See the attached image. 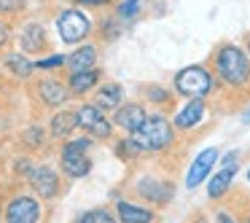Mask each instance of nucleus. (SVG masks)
Instances as JSON below:
<instances>
[{
	"label": "nucleus",
	"mask_w": 250,
	"mask_h": 223,
	"mask_svg": "<svg viewBox=\"0 0 250 223\" xmlns=\"http://www.w3.org/2000/svg\"><path fill=\"white\" fill-rule=\"evenodd\" d=\"M78 223H119V221H116L108 210H103V207H100V210H89Z\"/></svg>",
	"instance_id": "4be33fe9"
},
{
	"label": "nucleus",
	"mask_w": 250,
	"mask_h": 223,
	"mask_svg": "<svg viewBox=\"0 0 250 223\" xmlns=\"http://www.w3.org/2000/svg\"><path fill=\"white\" fill-rule=\"evenodd\" d=\"M119 102H121V86L119 83H105L97 94V108L113 110V108H119Z\"/></svg>",
	"instance_id": "a211bd4d"
},
{
	"label": "nucleus",
	"mask_w": 250,
	"mask_h": 223,
	"mask_svg": "<svg viewBox=\"0 0 250 223\" xmlns=\"http://www.w3.org/2000/svg\"><path fill=\"white\" fill-rule=\"evenodd\" d=\"M242 121H245V124H250V108H248V110H245V113H242Z\"/></svg>",
	"instance_id": "7c9ffc66"
},
{
	"label": "nucleus",
	"mask_w": 250,
	"mask_h": 223,
	"mask_svg": "<svg viewBox=\"0 0 250 223\" xmlns=\"http://www.w3.org/2000/svg\"><path fill=\"white\" fill-rule=\"evenodd\" d=\"M140 6H143V0H124L119 6V17L121 19H135L137 14H140Z\"/></svg>",
	"instance_id": "5701e85b"
},
{
	"label": "nucleus",
	"mask_w": 250,
	"mask_h": 223,
	"mask_svg": "<svg viewBox=\"0 0 250 223\" xmlns=\"http://www.w3.org/2000/svg\"><path fill=\"white\" fill-rule=\"evenodd\" d=\"M41 207L33 196H17L6 210V223H38Z\"/></svg>",
	"instance_id": "1a4fd4ad"
},
{
	"label": "nucleus",
	"mask_w": 250,
	"mask_h": 223,
	"mask_svg": "<svg viewBox=\"0 0 250 223\" xmlns=\"http://www.w3.org/2000/svg\"><path fill=\"white\" fill-rule=\"evenodd\" d=\"M237 169H239V153L237 151L221 156V169L207 180V196H210V199H218V196L226 194V191L231 188L234 178H237Z\"/></svg>",
	"instance_id": "20e7f679"
},
{
	"label": "nucleus",
	"mask_w": 250,
	"mask_h": 223,
	"mask_svg": "<svg viewBox=\"0 0 250 223\" xmlns=\"http://www.w3.org/2000/svg\"><path fill=\"white\" fill-rule=\"evenodd\" d=\"M38 94H41V100H43L46 105H62L67 100V89H65V83H60V81H41V86H38Z\"/></svg>",
	"instance_id": "2eb2a0df"
},
{
	"label": "nucleus",
	"mask_w": 250,
	"mask_h": 223,
	"mask_svg": "<svg viewBox=\"0 0 250 223\" xmlns=\"http://www.w3.org/2000/svg\"><path fill=\"white\" fill-rule=\"evenodd\" d=\"M43 41H46V33H43V27H38V24H30V27L24 30V35H22V46L30 49V51H38L41 46H43Z\"/></svg>",
	"instance_id": "aec40b11"
},
{
	"label": "nucleus",
	"mask_w": 250,
	"mask_h": 223,
	"mask_svg": "<svg viewBox=\"0 0 250 223\" xmlns=\"http://www.w3.org/2000/svg\"><path fill=\"white\" fill-rule=\"evenodd\" d=\"M60 65H65V57H62V54H57V57H49V60L35 62V67H41V70H51V67H60Z\"/></svg>",
	"instance_id": "393cba45"
},
{
	"label": "nucleus",
	"mask_w": 250,
	"mask_h": 223,
	"mask_svg": "<svg viewBox=\"0 0 250 223\" xmlns=\"http://www.w3.org/2000/svg\"><path fill=\"white\" fill-rule=\"evenodd\" d=\"M78 126V113H70V110H62L51 119V135L54 137H67L73 129Z\"/></svg>",
	"instance_id": "dca6fc26"
},
{
	"label": "nucleus",
	"mask_w": 250,
	"mask_h": 223,
	"mask_svg": "<svg viewBox=\"0 0 250 223\" xmlns=\"http://www.w3.org/2000/svg\"><path fill=\"white\" fill-rule=\"evenodd\" d=\"M78 124L86 132H92L94 137H110V129H113L108 116H105L103 108H97V105H83V108L78 110Z\"/></svg>",
	"instance_id": "6e6552de"
},
{
	"label": "nucleus",
	"mask_w": 250,
	"mask_h": 223,
	"mask_svg": "<svg viewBox=\"0 0 250 223\" xmlns=\"http://www.w3.org/2000/svg\"><path fill=\"white\" fill-rule=\"evenodd\" d=\"M97 78H100V73L94 70V67L81 70V73H73V76H70V89H73V92H78V94H83V92H89V89L97 83Z\"/></svg>",
	"instance_id": "6ab92c4d"
},
{
	"label": "nucleus",
	"mask_w": 250,
	"mask_h": 223,
	"mask_svg": "<svg viewBox=\"0 0 250 223\" xmlns=\"http://www.w3.org/2000/svg\"><path fill=\"white\" fill-rule=\"evenodd\" d=\"M218 223H237V221H234V218L231 215H229V212H218Z\"/></svg>",
	"instance_id": "cd10ccee"
},
{
	"label": "nucleus",
	"mask_w": 250,
	"mask_h": 223,
	"mask_svg": "<svg viewBox=\"0 0 250 223\" xmlns=\"http://www.w3.org/2000/svg\"><path fill=\"white\" fill-rule=\"evenodd\" d=\"M94 57H97L94 46H81L78 51H73V54H70L67 65H70L73 73H81V70H89V67L94 65Z\"/></svg>",
	"instance_id": "f3484780"
},
{
	"label": "nucleus",
	"mask_w": 250,
	"mask_h": 223,
	"mask_svg": "<svg viewBox=\"0 0 250 223\" xmlns=\"http://www.w3.org/2000/svg\"><path fill=\"white\" fill-rule=\"evenodd\" d=\"M132 140H135L143 151H162V148L172 145L175 132H172V124H169L162 113H153L143 121V126L132 135Z\"/></svg>",
	"instance_id": "f03ea898"
},
{
	"label": "nucleus",
	"mask_w": 250,
	"mask_h": 223,
	"mask_svg": "<svg viewBox=\"0 0 250 223\" xmlns=\"http://www.w3.org/2000/svg\"><path fill=\"white\" fill-rule=\"evenodd\" d=\"M78 3H81V6H105L108 0H78Z\"/></svg>",
	"instance_id": "c85d7f7f"
},
{
	"label": "nucleus",
	"mask_w": 250,
	"mask_h": 223,
	"mask_svg": "<svg viewBox=\"0 0 250 223\" xmlns=\"http://www.w3.org/2000/svg\"><path fill=\"white\" fill-rule=\"evenodd\" d=\"M6 38H8V27L6 24H0V46L6 43Z\"/></svg>",
	"instance_id": "c756f323"
},
{
	"label": "nucleus",
	"mask_w": 250,
	"mask_h": 223,
	"mask_svg": "<svg viewBox=\"0 0 250 223\" xmlns=\"http://www.w3.org/2000/svg\"><path fill=\"white\" fill-rule=\"evenodd\" d=\"M210 89H212V76H210V70L202 67V65L183 67V70L175 76V92L188 97V100H202L205 94H210Z\"/></svg>",
	"instance_id": "7ed1b4c3"
},
{
	"label": "nucleus",
	"mask_w": 250,
	"mask_h": 223,
	"mask_svg": "<svg viewBox=\"0 0 250 223\" xmlns=\"http://www.w3.org/2000/svg\"><path fill=\"white\" fill-rule=\"evenodd\" d=\"M205 116H207L205 102H202V100H188V102L175 113V126H178V129H194L196 124L205 121Z\"/></svg>",
	"instance_id": "9b49d317"
},
{
	"label": "nucleus",
	"mask_w": 250,
	"mask_h": 223,
	"mask_svg": "<svg viewBox=\"0 0 250 223\" xmlns=\"http://www.w3.org/2000/svg\"><path fill=\"white\" fill-rule=\"evenodd\" d=\"M148 116H146V110H143V105H137V102H129V105H121L119 110H116V126H121V129H126V132H132L135 135L137 129L143 126V121H146Z\"/></svg>",
	"instance_id": "f8f14e48"
},
{
	"label": "nucleus",
	"mask_w": 250,
	"mask_h": 223,
	"mask_svg": "<svg viewBox=\"0 0 250 223\" xmlns=\"http://www.w3.org/2000/svg\"><path fill=\"white\" fill-rule=\"evenodd\" d=\"M30 183H33V188L38 191L43 199H51V196L60 191V180H57V175L51 172L49 167H38L30 172Z\"/></svg>",
	"instance_id": "4468645a"
},
{
	"label": "nucleus",
	"mask_w": 250,
	"mask_h": 223,
	"mask_svg": "<svg viewBox=\"0 0 250 223\" xmlns=\"http://www.w3.org/2000/svg\"><path fill=\"white\" fill-rule=\"evenodd\" d=\"M0 8L3 11H19L22 8V0H0Z\"/></svg>",
	"instance_id": "a878e982"
},
{
	"label": "nucleus",
	"mask_w": 250,
	"mask_h": 223,
	"mask_svg": "<svg viewBox=\"0 0 250 223\" xmlns=\"http://www.w3.org/2000/svg\"><path fill=\"white\" fill-rule=\"evenodd\" d=\"M137 191H140L143 199L153 202V204H169L175 188L167 183V180H159V178H143L137 183Z\"/></svg>",
	"instance_id": "9d476101"
},
{
	"label": "nucleus",
	"mask_w": 250,
	"mask_h": 223,
	"mask_svg": "<svg viewBox=\"0 0 250 223\" xmlns=\"http://www.w3.org/2000/svg\"><path fill=\"white\" fill-rule=\"evenodd\" d=\"M38 135H41L38 129H30V132H27V142H30V145H38V142H41Z\"/></svg>",
	"instance_id": "bb28decb"
},
{
	"label": "nucleus",
	"mask_w": 250,
	"mask_h": 223,
	"mask_svg": "<svg viewBox=\"0 0 250 223\" xmlns=\"http://www.w3.org/2000/svg\"><path fill=\"white\" fill-rule=\"evenodd\" d=\"M215 76L226 86L242 89L250 81V57L237 43H223L215 51Z\"/></svg>",
	"instance_id": "f257e3e1"
},
{
	"label": "nucleus",
	"mask_w": 250,
	"mask_h": 223,
	"mask_svg": "<svg viewBox=\"0 0 250 223\" xmlns=\"http://www.w3.org/2000/svg\"><path fill=\"white\" fill-rule=\"evenodd\" d=\"M116 212H119L121 223H153L156 221V212L153 210H148V207H137V204L124 202V199L116 202Z\"/></svg>",
	"instance_id": "ddd939ff"
},
{
	"label": "nucleus",
	"mask_w": 250,
	"mask_h": 223,
	"mask_svg": "<svg viewBox=\"0 0 250 223\" xmlns=\"http://www.w3.org/2000/svg\"><path fill=\"white\" fill-rule=\"evenodd\" d=\"M245 51H248V57H250V38H248V46H245Z\"/></svg>",
	"instance_id": "2f4dec72"
},
{
	"label": "nucleus",
	"mask_w": 250,
	"mask_h": 223,
	"mask_svg": "<svg viewBox=\"0 0 250 223\" xmlns=\"http://www.w3.org/2000/svg\"><path fill=\"white\" fill-rule=\"evenodd\" d=\"M245 223H250V218H248V221H245Z\"/></svg>",
	"instance_id": "72a5a7b5"
},
{
	"label": "nucleus",
	"mask_w": 250,
	"mask_h": 223,
	"mask_svg": "<svg viewBox=\"0 0 250 223\" xmlns=\"http://www.w3.org/2000/svg\"><path fill=\"white\" fill-rule=\"evenodd\" d=\"M57 30H60V38L65 43H78L81 38H86L92 33V22L81 11H65L57 19Z\"/></svg>",
	"instance_id": "39448f33"
},
{
	"label": "nucleus",
	"mask_w": 250,
	"mask_h": 223,
	"mask_svg": "<svg viewBox=\"0 0 250 223\" xmlns=\"http://www.w3.org/2000/svg\"><path fill=\"white\" fill-rule=\"evenodd\" d=\"M248 183H250V169H248Z\"/></svg>",
	"instance_id": "473e14b6"
},
{
	"label": "nucleus",
	"mask_w": 250,
	"mask_h": 223,
	"mask_svg": "<svg viewBox=\"0 0 250 223\" xmlns=\"http://www.w3.org/2000/svg\"><path fill=\"white\" fill-rule=\"evenodd\" d=\"M146 97L153 100V102H169V100H172V94H169L167 89H162V86H148Z\"/></svg>",
	"instance_id": "b1692460"
},
{
	"label": "nucleus",
	"mask_w": 250,
	"mask_h": 223,
	"mask_svg": "<svg viewBox=\"0 0 250 223\" xmlns=\"http://www.w3.org/2000/svg\"><path fill=\"white\" fill-rule=\"evenodd\" d=\"M92 145L89 140H78V142H67L62 151V169L70 178H83L92 169V162L86 159V148Z\"/></svg>",
	"instance_id": "423d86ee"
},
{
	"label": "nucleus",
	"mask_w": 250,
	"mask_h": 223,
	"mask_svg": "<svg viewBox=\"0 0 250 223\" xmlns=\"http://www.w3.org/2000/svg\"><path fill=\"white\" fill-rule=\"evenodd\" d=\"M6 65L11 67V73H14V76H19V78H27L30 73H33V67H35L33 62L24 60L22 54H11V57L6 60Z\"/></svg>",
	"instance_id": "412c9836"
},
{
	"label": "nucleus",
	"mask_w": 250,
	"mask_h": 223,
	"mask_svg": "<svg viewBox=\"0 0 250 223\" xmlns=\"http://www.w3.org/2000/svg\"><path fill=\"white\" fill-rule=\"evenodd\" d=\"M218 162H221L218 148H205V151H199V153H196V159L191 162V167H188V175H186V188L194 191L196 185H202Z\"/></svg>",
	"instance_id": "0eeeda50"
}]
</instances>
